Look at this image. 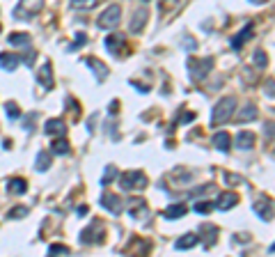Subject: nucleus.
Listing matches in <instances>:
<instances>
[{
  "instance_id": "f257e3e1",
  "label": "nucleus",
  "mask_w": 275,
  "mask_h": 257,
  "mask_svg": "<svg viewBox=\"0 0 275 257\" xmlns=\"http://www.w3.org/2000/svg\"><path fill=\"white\" fill-rule=\"evenodd\" d=\"M234 108H237V99L223 97L211 108V126H220V124H225V122H229L234 115Z\"/></svg>"
},
{
  "instance_id": "f03ea898",
  "label": "nucleus",
  "mask_w": 275,
  "mask_h": 257,
  "mask_svg": "<svg viewBox=\"0 0 275 257\" xmlns=\"http://www.w3.org/2000/svg\"><path fill=\"white\" fill-rule=\"evenodd\" d=\"M117 181H120V186L124 191H142V189H147V184H149V179H147V175L142 170L122 172Z\"/></svg>"
},
{
  "instance_id": "7ed1b4c3",
  "label": "nucleus",
  "mask_w": 275,
  "mask_h": 257,
  "mask_svg": "<svg viewBox=\"0 0 275 257\" xmlns=\"http://www.w3.org/2000/svg\"><path fill=\"white\" fill-rule=\"evenodd\" d=\"M120 21H122V7L120 5H110L96 19V26H99V30H112V28L120 26Z\"/></svg>"
},
{
  "instance_id": "20e7f679",
  "label": "nucleus",
  "mask_w": 275,
  "mask_h": 257,
  "mask_svg": "<svg viewBox=\"0 0 275 257\" xmlns=\"http://www.w3.org/2000/svg\"><path fill=\"white\" fill-rule=\"evenodd\" d=\"M42 9H44V0H21L14 7V19L16 21H26V19L37 16Z\"/></svg>"
},
{
  "instance_id": "39448f33",
  "label": "nucleus",
  "mask_w": 275,
  "mask_h": 257,
  "mask_svg": "<svg viewBox=\"0 0 275 257\" xmlns=\"http://www.w3.org/2000/svg\"><path fill=\"white\" fill-rule=\"evenodd\" d=\"M252 209L262 221H273L275 218V200H271L268 195L257 197V200L252 202Z\"/></svg>"
},
{
  "instance_id": "423d86ee",
  "label": "nucleus",
  "mask_w": 275,
  "mask_h": 257,
  "mask_svg": "<svg viewBox=\"0 0 275 257\" xmlns=\"http://www.w3.org/2000/svg\"><path fill=\"white\" fill-rule=\"evenodd\" d=\"M211 67H213L211 58H204V60H198V58H190V60H188L190 78H193V81H204V78L209 76Z\"/></svg>"
},
{
  "instance_id": "0eeeda50",
  "label": "nucleus",
  "mask_w": 275,
  "mask_h": 257,
  "mask_svg": "<svg viewBox=\"0 0 275 257\" xmlns=\"http://www.w3.org/2000/svg\"><path fill=\"white\" fill-rule=\"evenodd\" d=\"M101 241H103V225L99 221H92V223L81 232V244L92 246V244H101Z\"/></svg>"
},
{
  "instance_id": "6e6552de",
  "label": "nucleus",
  "mask_w": 275,
  "mask_h": 257,
  "mask_svg": "<svg viewBox=\"0 0 275 257\" xmlns=\"http://www.w3.org/2000/svg\"><path fill=\"white\" fill-rule=\"evenodd\" d=\"M99 202H101L103 209H108L110 214H122V209H124V205H122L120 195H115V193H103Z\"/></svg>"
},
{
  "instance_id": "1a4fd4ad",
  "label": "nucleus",
  "mask_w": 275,
  "mask_h": 257,
  "mask_svg": "<svg viewBox=\"0 0 275 257\" xmlns=\"http://www.w3.org/2000/svg\"><path fill=\"white\" fill-rule=\"evenodd\" d=\"M237 205H239V195H237V193H220L213 207L218 211H227V209H232V207H237Z\"/></svg>"
},
{
  "instance_id": "9d476101",
  "label": "nucleus",
  "mask_w": 275,
  "mask_h": 257,
  "mask_svg": "<svg viewBox=\"0 0 275 257\" xmlns=\"http://www.w3.org/2000/svg\"><path fill=\"white\" fill-rule=\"evenodd\" d=\"M37 81H39V85L46 87V90H51L53 87V67H51V62H44L42 67H39Z\"/></svg>"
},
{
  "instance_id": "9b49d317",
  "label": "nucleus",
  "mask_w": 275,
  "mask_h": 257,
  "mask_svg": "<svg viewBox=\"0 0 275 257\" xmlns=\"http://www.w3.org/2000/svg\"><path fill=\"white\" fill-rule=\"evenodd\" d=\"M65 131H67V124L60 117L46 120V124H44V133H46V136H65Z\"/></svg>"
},
{
  "instance_id": "f8f14e48",
  "label": "nucleus",
  "mask_w": 275,
  "mask_h": 257,
  "mask_svg": "<svg viewBox=\"0 0 275 257\" xmlns=\"http://www.w3.org/2000/svg\"><path fill=\"white\" fill-rule=\"evenodd\" d=\"M198 244H200V236L195 234V232H188V234L179 236V239L174 241V248L176 250H188V248H195Z\"/></svg>"
},
{
  "instance_id": "ddd939ff",
  "label": "nucleus",
  "mask_w": 275,
  "mask_h": 257,
  "mask_svg": "<svg viewBox=\"0 0 275 257\" xmlns=\"http://www.w3.org/2000/svg\"><path fill=\"white\" fill-rule=\"evenodd\" d=\"M147 19H149V12H147V7L138 9V12L133 14V21H131V32H142L147 26Z\"/></svg>"
},
{
  "instance_id": "4468645a",
  "label": "nucleus",
  "mask_w": 275,
  "mask_h": 257,
  "mask_svg": "<svg viewBox=\"0 0 275 257\" xmlns=\"http://www.w3.org/2000/svg\"><path fill=\"white\" fill-rule=\"evenodd\" d=\"M103 46H106V51L110 53V56H117L120 48L124 46V37H122V34H108L106 42H103Z\"/></svg>"
},
{
  "instance_id": "2eb2a0df",
  "label": "nucleus",
  "mask_w": 275,
  "mask_h": 257,
  "mask_svg": "<svg viewBox=\"0 0 275 257\" xmlns=\"http://www.w3.org/2000/svg\"><path fill=\"white\" fill-rule=\"evenodd\" d=\"M250 37H252V23H248V26H243V28H241L239 37H234L229 44H232V48H234V51H241V46H243V42H248Z\"/></svg>"
},
{
  "instance_id": "dca6fc26",
  "label": "nucleus",
  "mask_w": 275,
  "mask_h": 257,
  "mask_svg": "<svg viewBox=\"0 0 275 257\" xmlns=\"http://www.w3.org/2000/svg\"><path fill=\"white\" fill-rule=\"evenodd\" d=\"M18 62H21V58L14 56V53H0V67L5 71H16Z\"/></svg>"
},
{
  "instance_id": "f3484780",
  "label": "nucleus",
  "mask_w": 275,
  "mask_h": 257,
  "mask_svg": "<svg viewBox=\"0 0 275 257\" xmlns=\"http://www.w3.org/2000/svg\"><path fill=\"white\" fill-rule=\"evenodd\" d=\"M85 64H87V67H92V69H94V76H96V81H106V78H108V67H106V64H103V62L96 60V58H87Z\"/></svg>"
},
{
  "instance_id": "a211bd4d",
  "label": "nucleus",
  "mask_w": 275,
  "mask_h": 257,
  "mask_svg": "<svg viewBox=\"0 0 275 257\" xmlns=\"http://www.w3.org/2000/svg\"><path fill=\"white\" fill-rule=\"evenodd\" d=\"M234 142H237L239 150H252L254 147V133L252 131H241Z\"/></svg>"
},
{
  "instance_id": "6ab92c4d",
  "label": "nucleus",
  "mask_w": 275,
  "mask_h": 257,
  "mask_svg": "<svg viewBox=\"0 0 275 257\" xmlns=\"http://www.w3.org/2000/svg\"><path fill=\"white\" fill-rule=\"evenodd\" d=\"M26 191H28V181L21 179V177H12L7 181V193H12V195H21Z\"/></svg>"
},
{
  "instance_id": "aec40b11",
  "label": "nucleus",
  "mask_w": 275,
  "mask_h": 257,
  "mask_svg": "<svg viewBox=\"0 0 275 257\" xmlns=\"http://www.w3.org/2000/svg\"><path fill=\"white\" fill-rule=\"evenodd\" d=\"M257 108H254V103H248V106H243L239 111V115H237V122H241V124H243V122H252V120H257Z\"/></svg>"
},
{
  "instance_id": "412c9836",
  "label": "nucleus",
  "mask_w": 275,
  "mask_h": 257,
  "mask_svg": "<svg viewBox=\"0 0 275 257\" xmlns=\"http://www.w3.org/2000/svg\"><path fill=\"white\" fill-rule=\"evenodd\" d=\"M129 214L133 216V218H138V216H140V218H142V216H147V214H149V209H147V202L142 200V197H140V200H131Z\"/></svg>"
},
{
  "instance_id": "4be33fe9",
  "label": "nucleus",
  "mask_w": 275,
  "mask_h": 257,
  "mask_svg": "<svg viewBox=\"0 0 275 257\" xmlns=\"http://www.w3.org/2000/svg\"><path fill=\"white\" fill-rule=\"evenodd\" d=\"M9 46H30V34L26 32H12L7 37Z\"/></svg>"
},
{
  "instance_id": "5701e85b",
  "label": "nucleus",
  "mask_w": 275,
  "mask_h": 257,
  "mask_svg": "<svg viewBox=\"0 0 275 257\" xmlns=\"http://www.w3.org/2000/svg\"><path fill=\"white\" fill-rule=\"evenodd\" d=\"M211 142H213V145L218 147L220 152H229V142H232V138H229V133H223V131H220V133H215Z\"/></svg>"
},
{
  "instance_id": "b1692460",
  "label": "nucleus",
  "mask_w": 275,
  "mask_h": 257,
  "mask_svg": "<svg viewBox=\"0 0 275 257\" xmlns=\"http://www.w3.org/2000/svg\"><path fill=\"white\" fill-rule=\"evenodd\" d=\"M186 211H188L186 205H172L165 209V216H168V218H181V216H186Z\"/></svg>"
},
{
  "instance_id": "393cba45",
  "label": "nucleus",
  "mask_w": 275,
  "mask_h": 257,
  "mask_svg": "<svg viewBox=\"0 0 275 257\" xmlns=\"http://www.w3.org/2000/svg\"><path fill=\"white\" fill-rule=\"evenodd\" d=\"M181 3H184V0H159V9H161V14H168V12H174Z\"/></svg>"
},
{
  "instance_id": "a878e982",
  "label": "nucleus",
  "mask_w": 275,
  "mask_h": 257,
  "mask_svg": "<svg viewBox=\"0 0 275 257\" xmlns=\"http://www.w3.org/2000/svg\"><path fill=\"white\" fill-rule=\"evenodd\" d=\"M37 168L39 172H44V170H48V168H51V154H46V152H39L37 154Z\"/></svg>"
},
{
  "instance_id": "bb28decb",
  "label": "nucleus",
  "mask_w": 275,
  "mask_h": 257,
  "mask_svg": "<svg viewBox=\"0 0 275 257\" xmlns=\"http://www.w3.org/2000/svg\"><path fill=\"white\" fill-rule=\"evenodd\" d=\"M73 9H83V12H87V9H94L96 5H99V0H71Z\"/></svg>"
},
{
  "instance_id": "cd10ccee",
  "label": "nucleus",
  "mask_w": 275,
  "mask_h": 257,
  "mask_svg": "<svg viewBox=\"0 0 275 257\" xmlns=\"http://www.w3.org/2000/svg\"><path fill=\"white\" fill-rule=\"evenodd\" d=\"M51 150H53V154L65 156V154H69V142L67 140H53Z\"/></svg>"
},
{
  "instance_id": "c85d7f7f",
  "label": "nucleus",
  "mask_w": 275,
  "mask_h": 257,
  "mask_svg": "<svg viewBox=\"0 0 275 257\" xmlns=\"http://www.w3.org/2000/svg\"><path fill=\"white\" fill-rule=\"evenodd\" d=\"M5 113H7L9 120H16V117L21 115V111H18V106L14 101H7V106H5Z\"/></svg>"
},
{
  "instance_id": "c756f323",
  "label": "nucleus",
  "mask_w": 275,
  "mask_h": 257,
  "mask_svg": "<svg viewBox=\"0 0 275 257\" xmlns=\"http://www.w3.org/2000/svg\"><path fill=\"white\" fill-rule=\"evenodd\" d=\"M115 175H117L115 166H108V168H106V175L101 177V186H108V184H110V181H112V177H115Z\"/></svg>"
},
{
  "instance_id": "7c9ffc66",
  "label": "nucleus",
  "mask_w": 275,
  "mask_h": 257,
  "mask_svg": "<svg viewBox=\"0 0 275 257\" xmlns=\"http://www.w3.org/2000/svg\"><path fill=\"white\" fill-rule=\"evenodd\" d=\"M9 218H23V216H28V207H14V209H9Z\"/></svg>"
},
{
  "instance_id": "2f4dec72",
  "label": "nucleus",
  "mask_w": 275,
  "mask_h": 257,
  "mask_svg": "<svg viewBox=\"0 0 275 257\" xmlns=\"http://www.w3.org/2000/svg\"><path fill=\"white\" fill-rule=\"evenodd\" d=\"M48 255H69V248L62 244H53L51 248H48Z\"/></svg>"
},
{
  "instance_id": "473e14b6",
  "label": "nucleus",
  "mask_w": 275,
  "mask_h": 257,
  "mask_svg": "<svg viewBox=\"0 0 275 257\" xmlns=\"http://www.w3.org/2000/svg\"><path fill=\"white\" fill-rule=\"evenodd\" d=\"M252 60H254V64H257V67H266L268 58H266V53H264V51H254Z\"/></svg>"
},
{
  "instance_id": "72a5a7b5",
  "label": "nucleus",
  "mask_w": 275,
  "mask_h": 257,
  "mask_svg": "<svg viewBox=\"0 0 275 257\" xmlns=\"http://www.w3.org/2000/svg\"><path fill=\"white\" fill-rule=\"evenodd\" d=\"M83 44H87V37H85V32H78L76 34V42L71 44V51H76V48L83 46Z\"/></svg>"
},
{
  "instance_id": "f704fd0d",
  "label": "nucleus",
  "mask_w": 275,
  "mask_h": 257,
  "mask_svg": "<svg viewBox=\"0 0 275 257\" xmlns=\"http://www.w3.org/2000/svg\"><path fill=\"white\" fill-rule=\"evenodd\" d=\"M198 214H206V211H211V202H204V205H195L193 207Z\"/></svg>"
},
{
  "instance_id": "c9c22d12",
  "label": "nucleus",
  "mask_w": 275,
  "mask_h": 257,
  "mask_svg": "<svg viewBox=\"0 0 275 257\" xmlns=\"http://www.w3.org/2000/svg\"><path fill=\"white\" fill-rule=\"evenodd\" d=\"M184 46L188 48V51H195V48H198V42H195V39H188V37H186V39H184Z\"/></svg>"
},
{
  "instance_id": "e433bc0d",
  "label": "nucleus",
  "mask_w": 275,
  "mask_h": 257,
  "mask_svg": "<svg viewBox=\"0 0 275 257\" xmlns=\"http://www.w3.org/2000/svg\"><path fill=\"white\" fill-rule=\"evenodd\" d=\"M34 58H37V53L30 51V56H26V58H23V60H26L28 67H32V64H34Z\"/></svg>"
},
{
  "instance_id": "4c0bfd02",
  "label": "nucleus",
  "mask_w": 275,
  "mask_h": 257,
  "mask_svg": "<svg viewBox=\"0 0 275 257\" xmlns=\"http://www.w3.org/2000/svg\"><path fill=\"white\" fill-rule=\"evenodd\" d=\"M76 214H78V216H85V214H87V207H85V205H81V207L76 209Z\"/></svg>"
},
{
  "instance_id": "58836bf2",
  "label": "nucleus",
  "mask_w": 275,
  "mask_h": 257,
  "mask_svg": "<svg viewBox=\"0 0 275 257\" xmlns=\"http://www.w3.org/2000/svg\"><path fill=\"white\" fill-rule=\"evenodd\" d=\"M252 5H264V3H268V0H250Z\"/></svg>"
},
{
  "instance_id": "ea45409f",
  "label": "nucleus",
  "mask_w": 275,
  "mask_h": 257,
  "mask_svg": "<svg viewBox=\"0 0 275 257\" xmlns=\"http://www.w3.org/2000/svg\"><path fill=\"white\" fill-rule=\"evenodd\" d=\"M268 250H271V253H275V244H273V246H271V248H268Z\"/></svg>"
},
{
  "instance_id": "a19ab883",
  "label": "nucleus",
  "mask_w": 275,
  "mask_h": 257,
  "mask_svg": "<svg viewBox=\"0 0 275 257\" xmlns=\"http://www.w3.org/2000/svg\"><path fill=\"white\" fill-rule=\"evenodd\" d=\"M271 83H273V85H275V81H271ZM273 97H275V95H273Z\"/></svg>"
},
{
  "instance_id": "79ce46f5",
  "label": "nucleus",
  "mask_w": 275,
  "mask_h": 257,
  "mask_svg": "<svg viewBox=\"0 0 275 257\" xmlns=\"http://www.w3.org/2000/svg\"><path fill=\"white\" fill-rule=\"evenodd\" d=\"M0 30H3V28H0Z\"/></svg>"
}]
</instances>
